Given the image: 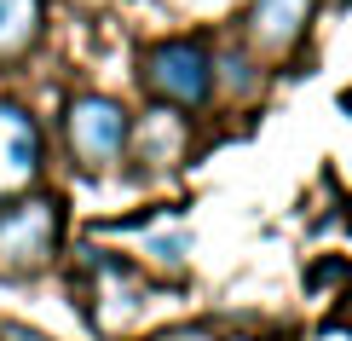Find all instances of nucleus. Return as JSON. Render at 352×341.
Segmentation results:
<instances>
[{"label":"nucleus","instance_id":"obj_1","mask_svg":"<svg viewBox=\"0 0 352 341\" xmlns=\"http://www.w3.org/2000/svg\"><path fill=\"white\" fill-rule=\"evenodd\" d=\"M64 237V209L52 197H18L0 209V278H23L41 272L58 255Z\"/></svg>","mask_w":352,"mask_h":341},{"label":"nucleus","instance_id":"obj_2","mask_svg":"<svg viewBox=\"0 0 352 341\" xmlns=\"http://www.w3.org/2000/svg\"><path fill=\"white\" fill-rule=\"evenodd\" d=\"M64 133H69V151H76L81 168L104 174L110 162H122L127 139H133V116L104 93H76L64 110Z\"/></svg>","mask_w":352,"mask_h":341},{"label":"nucleus","instance_id":"obj_3","mask_svg":"<svg viewBox=\"0 0 352 341\" xmlns=\"http://www.w3.org/2000/svg\"><path fill=\"white\" fill-rule=\"evenodd\" d=\"M144 87H151L162 105H208L214 93V52L202 47V41H156L151 52H144Z\"/></svg>","mask_w":352,"mask_h":341},{"label":"nucleus","instance_id":"obj_4","mask_svg":"<svg viewBox=\"0 0 352 341\" xmlns=\"http://www.w3.org/2000/svg\"><path fill=\"white\" fill-rule=\"evenodd\" d=\"M41 174V127L35 116L18 105H0V197L29 191V180Z\"/></svg>","mask_w":352,"mask_h":341},{"label":"nucleus","instance_id":"obj_5","mask_svg":"<svg viewBox=\"0 0 352 341\" xmlns=\"http://www.w3.org/2000/svg\"><path fill=\"white\" fill-rule=\"evenodd\" d=\"M318 0H254V12H248V35H254L260 52H283L300 41L306 18H312Z\"/></svg>","mask_w":352,"mask_h":341},{"label":"nucleus","instance_id":"obj_6","mask_svg":"<svg viewBox=\"0 0 352 341\" xmlns=\"http://www.w3.org/2000/svg\"><path fill=\"white\" fill-rule=\"evenodd\" d=\"M47 0H0V58H23L41 41Z\"/></svg>","mask_w":352,"mask_h":341},{"label":"nucleus","instance_id":"obj_7","mask_svg":"<svg viewBox=\"0 0 352 341\" xmlns=\"http://www.w3.org/2000/svg\"><path fill=\"white\" fill-rule=\"evenodd\" d=\"M346 272H352L346 260H324V266H312V272H306V284L318 289V284H329V278H346Z\"/></svg>","mask_w":352,"mask_h":341},{"label":"nucleus","instance_id":"obj_8","mask_svg":"<svg viewBox=\"0 0 352 341\" xmlns=\"http://www.w3.org/2000/svg\"><path fill=\"white\" fill-rule=\"evenodd\" d=\"M156 341H214V330H202V324H185V330H168Z\"/></svg>","mask_w":352,"mask_h":341},{"label":"nucleus","instance_id":"obj_9","mask_svg":"<svg viewBox=\"0 0 352 341\" xmlns=\"http://www.w3.org/2000/svg\"><path fill=\"white\" fill-rule=\"evenodd\" d=\"M0 341H47V335H35V330H23V324H6V330H0Z\"/></svg>","mask_w":352,"mask_h":341},{"label":"nucleus","instance_id":"obj_10","mask_svg":"<svg viewBox=\"0 0 352 341\" xmlns=\"http://www.w3.org/2000/svg\"><path fill=\"white\" fill-rule=\"evenodd\" d=\"M341 110H346V116H352V87H346V93H341Z\"/></svg>","mask_w":352,"mask_h":341},{"label":"nucleus","instance_id":"obj_11","mask_svg":"<svg viewBox=\"0 0 352 341\" xmlns=\"http://www.w3.org/2000/svg\"><path fill=\"white\" fill-rule=\"evenodd\" d=\"M346 226H352V214H346Z\"/></svg>","mask_w":352,"mask_h":341}]
</instances>
